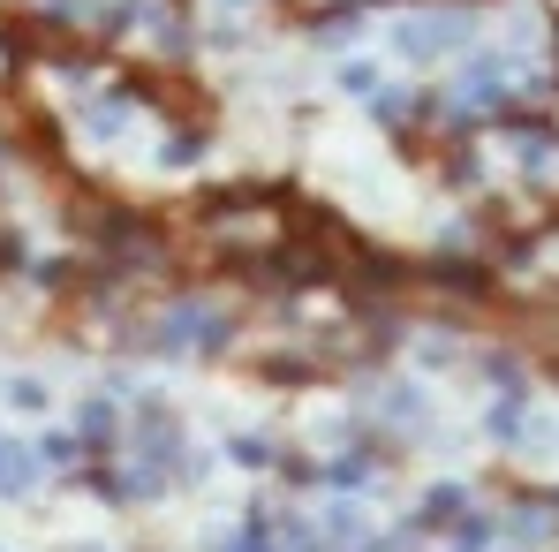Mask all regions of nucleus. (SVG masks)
<instances>
[{
	"mask_svg": "<svg viewBox=\"0 0 559 552\" xmlns=\"http://www.w3.org/2000/svg\"><path fill=\"white\" fill-rule=\"evenodd\" d=\"M31 454H0V492H31Z\"/></svg>",
	"mask_w": 559,
	"mask_h": 552,
	"instance_id": "nucleus-1",
	"label": "nucleus"
}]
</instances>
